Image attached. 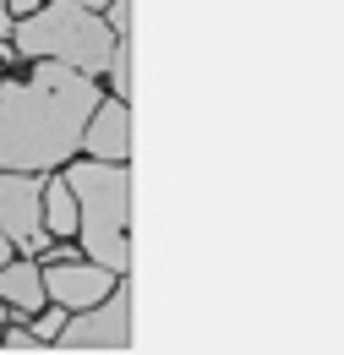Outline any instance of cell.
Instances as JSON below:
<instances>
[{
    "instance_id": "obj_14",
    "label": "cell",
    "mask_w": 344,
    "mask_h": 355,
    "mask_svg": "<svg viewBox=\"0 0 344 355\" xmlns=\"http://www.w3.org/2000/svg\"><path fill=\"white\" fill-rule=\"evenodd\" d=\"M0 33H11V11H6V0H0Z\"/></svg>"
},
{
    "instance_id": "obj_2",
    "label": "cell",
    "mask_w": 344,
    "mask_h": 355,
    "mask_svg": "<svg viewBox=\"0 0 344 355\" xmlns=\"http://www.w3.org/2000/svg\"><path fill=\"white\" fill-rule=\"evenodd\" d=\"M71 197H77V235H83L87 257L126 273L131 268V246H126V214H131V180L115 159H93L83 170L66 175Z\"/></svg>"
},
{
    "instance_id": "obj_6",
    "label": "cell",
    "mask_w": 344,
    "mask_h": 355,
    "mask_svg": "<svg viewBox=\"0 0 344 355\" xmlns=\"http://www.w3.org/2000/svg\"><path fill=\"white\" fill-rule=\"evenodd\" d=\"M39 273H44V295L60 301V306H93L121 279V273H110L104 263H55V268H39Z\"/></svg>"
},
{
    "instance_id": "obj_13",
    "label": "cell",
    "mask_w": 344,
    "mask_h": 355,
    "mask_svg": "<svg viewBox=\"0 0 344 355\" xmlns=\"http://www.w3.org/2000/svg\"><path fill=\"white\" fill-rule=\"evenodd\" d=\"M33 317H39V328H33L39 339H55V334H60V311H33Z\"/></svg>"
},
{
    "instance_id": "obj_15",
    "label": "cell",
    "mask_w": 344,
    "mask_h": 355,
    "mask_svg": "<svg viewBox=\"0 0 344 355\" xmlns=\"http://www.w3.org/2000/svg\"><path fill=\"white\" fill-rule=\"evenodd\" d=\"M6 257H11V241H6V230H0V263H6Z\"/></svg>"
},
{
    "instance_id": "obj_4",
    "label": "cell",
    "mask_w": 344,
    "mask_h": 355,
    "mask_svg": "<svg viewBox=\"0 0 344 355\" xmlns=\"http://www.w3.org/2000/svg\"><path fill=\"white\" fill-rule=\"evenodd\" d=\"M55 339H60V350H131V290L115 284L104 306L93 301V306H87L71 328H60Z\"/></svg>"
},
{
    "instance_id": "obj_9",
    "label": "cell",
    "mask_w": 344,
    "mask_h": 355,
    "mask_svg": "<svg viewBox=\"0 0 344 355\" xmlns=\"http://www.w3.org/2000/svg\"><path fill=\"white\" fill-rule=\"evenodd\" d=\"M44 230L49 235H71L77 230V197L66 180H49L44 186Z\"/></svg>"
},
{
    "instance_id": "obj_5",
    "label": "cell",
    "mask_w": 344,
    "mask_h": 355,
    "mask_svg": "<svg viewBox=\"0 0 344 355\" xmlns=\"http://www.w3.org/2000/svg\"><path fill=\"white\" fill-rule=\"evenodd\" d=\"M0 230L22 252H44V241H49V230H44V186L28 170L0 175Z\"/></svg>"
},
{
    "instance_id": "obj_12",
    "label": "cell",
    "mask_w": 344,
    "mask_h": 355,
    "mask_svg": "<svg viewBox=\"0 0 344 355\" xmlns=\"http://www.w3.org/2000/svg\"><path fill=\"white\" fill-rule=\"evenodd\" d=\"M110 33H115V39L131 33V0H110Z\"/></svg>"
},
{
    "instance_id": "obj_11",
    "label": "cell",
    "mask_w": 344,
    "mask_h": 355,
    "mask_svg": "<svg viewBox=\"0 0 344 355\" xmlns=\"http://www.w3.org/2000/svg\"><path fill=\"white\" fill-rule=\"evenodd\" d=\"M0 350H49L33 328H11V334H0Z\"/></svg>"
},
{
    "instance_id": "obj_16",
    "label": "cell",
    "mask_w": 344,
    "mask_h": 355,
    "mask_svg": "<svg viewBox=\"0 0 344 355\" xmlns=\"http://www.w3.org/2000/svg\"><path fill=\"white\" fill-rule=\"evenodd\" d=\"M83 6H110V0H83Z\"/></svg>"
},
{
    "instance_id": "obj_1",
    "label": "cell",
    "mask_w": 344,
    "mask_h": 355,
    "mask_svg": "<svg viewBox=\"0 0 344 355\" xmlns=\"http://www.w3.org/2000/svg\"><path fill=\"white\" fill-rule=\"evenodd\" d=\"M98 104L87 71L44 60L28 83L0 88V170H49L83 148V126Z\"/></svg>"
},
{
    "instance_id": "obj_17",
    "label": "cell",
    "mask_w": 344,
    "mask_h": 355,
    "mask_svg": "<svg viewBox=\"0 0 344 355\" xmlns=\"http://www.w3.org/2000/svg\"><path fill=\"white\" fill-rule=\"evenodd\" d=\"M0 60H6V44H0Z\"/></svg>"
},
{
    "instance_id": "obj_3",
    "label": "cell",
    "mask_w": 344,
    "mask_h": 355,
    "mask_svg": "<svg viewBox=\"0 0 344 355\" xmlns=\"http://www.w3.org/2000/svg\"><path fill=\"white\" fill-rule=\"evenodd\" d=\"M17 49L33 55V60H60V66H77V71H104L110 55H115V33H104V22L93 17V6L83 0H60V6H44L28 11L17 22Z\"/></svg>"
},
{
    "instance_id": "obj_10",
    "label": "cell",
    "mask_w": 344,
    "mask_h": 355,
    "mask_svg": "<svg viewBox=\"0 0 344 355\" xmlns=\"http://www.w3.org/2000/svg\"><path fill=\"white\" fill-rule=\"evenodd\" d=\"M110 77H115V93H131V44L115 39V55H110Z\"/></svg>"
},
{
    "instance_id": "obj_8",
    "label": "cell",
    "mask_w": 344,
    "mask_h": 355,
    "mask_svg": "<svg viewBox=\"0 0 344 355\" xmlns=\"http://www.w3.org/2000/svg\"><path fill=\"white\" fill-rule=\"evenodd\" d=\"M0 301H6V306L11 311H44V301H49V295H44V273L33 263H0Z\"/></svg>"
},
{
    "instance_id": "obj_7",
    "label": "cell",
    "mask_w": 344,
    "mask_h": 355,
    "mask_svg": "<svg viewBox=\"0 0 344 355\" xmlns=\"http://www.w3.org/2000/svg\"><path fill=\"white\" fill-rule=\"evenodd\" d=\"M83 148L93 153V159H126V148H131V110L121 104V98H98L93 104V115H87V126H83Z\"/></svg>"
}]
</instances>
